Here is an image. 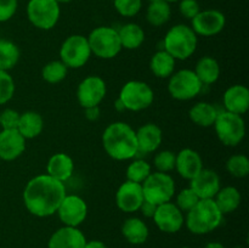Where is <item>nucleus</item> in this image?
Returning <instances> with one entry per match:
<instances>
[{"label":"nucleus","instance_id":"22","mask_svg":"<svg viewBox=\"0 0 249 248\" xmlns=\"http://www.w3.org/2000/svg\"><path fill=\"white\" fill-rule=\"evenodd\" d=\"M135 131L139 152L151 153L160 148L163 140V131L157 124L146 123Z\"/></svg>","mask_w":249,"mask_h":248},{"label":"nucleus","instance_id":"41","mask_svg":"<svg viewBox=\"0 0 249 248\" xmlns=\"http://www.w3.org/2000/svg\"><path fill=\"white\" fill-rule=\"evenodd\" d=\"M18 0H0V22H6L15 16Z\"/></svg>","mask_w":249,"mask_h":248},{"label":"nucleus","instance_id":"40","mask_svg":"<svg viewBox=\"0 0 249 248\" xmlns=\"http://www.w3.org/2000/svg\"><path fill=\"white\" fill-rule=\"evenodd\" d=\"M19 116L17 111L12 108H6L0 113V125L2 129H17L19 122Z\"/></svg>","mask_w":249,"mask_h":248},{"label":"nucleus","instance_id":"31","mask_svg":"<svg viewBox=\"0 0 249 248\" xmlns=\"http://www.w3.org/2000/svg\"><path fill=\"white\" fill-rule=\"evenodd\" d=\"M172 16V9L169 2L164 0L150 2L146 11V19L150 24L155 27H160L167 23Z\"/></svg>","mask_w":249,"mask_h":248},{"label":"nucleus","instance_id":"27","mask_svg":"<svg viewBox=\"0 0 249 248\" xmlns=\"http://www.w3.org/2000/svg\"><path fill=\"white\" fill-rule=\"evenodd\" d=\"M197 78L203 85H211L218 82L220 77V65L218 61L211 56H204L199 58L194 71Z\"/></svg>","mask_w":249,"mask_h":248},{"label":"nucleus","instance_id":"35","mask_svg":"<svg viewBox=\"0 0 249 248\" xmlns=\"http://www.w3.org/2000/svg\"><path fill=\"white\" fill-rule=\"evenodd\" d=\"M226 170L235 177H246L249 174V159L245 155H233L226 160Z\"/></svg>","mask_w":249,"mask_h":248},{"label":"nucleus","instance_id":"17","mask_svg":"<svg viewBox=\"0 0 249 248\" xmlns=\"http://www.w3.org/2000/svg\"><path fill=\"white\" fill-rule=\"evenodd\" d=\"M190 187L199 199H213L218 194L220 186V177L213 169H203L190 180Z\"/></svg>","mask_w":249,"mask_h":248},{"label":"nucleus","instance_id":"45","mask_svg":"<svg viewBox=\"0 0 249 248\" xmlns=\"http://www.w3.org/2000/svg\"><path fill=\"white\" fill-rule=\"evenodd\" d=\"M84 248H107V246L104 242L99 240H92V241H87Z\"/></svg>","mask_w":249,"mask_h":248},{"label":"nucleus","instance_id":"33","mask_svg":"<svg viewBox=\"0 0 249 248\" xmlns=\"http://www.w3.org/2000/svg\"><path fill=\"white\" fill-rule=\"evenodd\" d=\"M68 68L61 60H53L46 63L41 70V77L49 84H57L67 77Z\"/></svg>","mask_w":249,"mask_h":248},{"label":"nucleus","instance_id":"6","mask_svg":"<svg viewBox=\"0 0 249 248\" xmlns=\"http://www.w3.org/2000/svg\"><path fill=\"white\" fill-rule=\"evenodd\" d=\"M216 136L225 146L235 147L240 145L246 135V124L242 116L231 112H219L213 124Z\"/></svg>","mask_w":249,"mask_h":248},{"label":"nucleus","instance_id":"25","mask_svg":"<svg viewBox=\"0 0 249 248\" xmlns=\"http://www.w3.org/2000/svg\"><path fill=\"white\" fill-rule=\"evenodd\" d=\"M122 233L131 245H142L148 238V228L142 219L133 216L124 221Z\"/></svg>","mask_w":249,"mask_h":248},{"label":"nucleus","instance_id":"36","mask_svg":"<svg viewBox=\"0 0 249 248\" xmlns=\"http://www.w3.org/2000/svg\"><path fill=\"white\" fill-rule=\"evenodd\" d=\"M175 159H177V155L173 151L163 150L155 156L153 164H155L157 172L169 173L175 169Z\"/></svg>","mask_w":249,"mask_h":248},{"label":"nucleus","instance_id":"13","mask_svg":"<svg viewBox=\"0 0 249 248\" xmlns=\"http://www.w3.org/2000/svg\"><path fill=\"white\" fill-rule=\"evenodd\" d=\"M107 94L106 82L99 75H89L79 83L77 99L83 108L99 106Z\"/></svg>","mask_w":249,"mask_h":248},{"label":"nucleus","instance_id":"2","mask_svg":"<svg viewBox=\"0 0 249 248\" xmlns=\"http://www.w3.org/2000/svg\"><path fill=\"white\" fill-rule=\"evenodd\" d=\"M102 145L111 158L116 160L133 159L139 153L136 131L125 122H114L102 134Z\"/></svg>","mask_w":249,"mask_h":248},{"label":"nucleus","instance_id":"26","mask_svg":"<svg viewBox=\"0 0 249 248\" xmlns=\"http://www.w3.org/2000/svg\"><path fill=\"white\" fill-rule=\"evenodd\" d=\"M218 114L219 111L216 109V107L206 101L195 104L189 112L190 119L196 125L203 126V128H208V126L213 125Z\"/></svg>","mask_w":249,"mask_h":248},{"label":"nucleus","instance_id":"16","mask_svg":"<svg viewBox=\"0 0 249 248\" xmlns=\"http://www.w3.org/2000/svg\"><path fill=\"white\" fill-rule=\"evenodd\" d=\"M143 192L141 184L126 180L119 186L116 194L117 207L124 213L138 212L143 202Z\"/></svg>","mask_w":249,"mask_h":248},{"label":"nucleus","instance_id":"12","mask_svg":"<svg viewBox=\"0 0 249 248\" xmlns=\"http://www.w3.org/2000/svg\"><path fill=\"white\" fill-rule=\"evenodd\" d=\"M56 213L63 225L78 228L87 219L88 204L78 195H66Z\"/></svg>","mask_w":249,"mask_h":248},{"label":"nucleus","instance_id":"7","mask_svg":"<svg viewBox=\"0 0 249 248\" xmlns=\"http://www.w3.org/2000/svg\"><path fill=\"white\" fill-rule=\"evenodd\" d=\"M141 186L145 201L156 206L170 202L175 195V181L168 173H151Z\"/></svg>","mask_w":249,"mask_h":248},{"label":"nucleus","instance_id":"39","mask_svg":"<svg viewBox=\"0 0 249 248\" xmlns=\"http://www.w3.org/2000/svg\"><path fill=\"white\" fill-rule=\"evenodd\" d=\"M199 201L198 196L194 192V190L191 187H186V189H182L181 191L178 194L177 196V206L178 208L181 212H189L194 208L197 204V202Z\"/></svg>","mask_w":249,"mask_h":248},{"label":"nucleus","instance_id":"43","mask_svg":"<svg viewBox=\"0 0 249 248\" xmlns=\"http://www.w3.org/2000/svg\"><path fill=\"white\" fill-rule=\"evenodd\" d=\"M156 208H157V206L153 203H151V202H147L143 199V202L141 203L140 208H139V211L142 213L143 216H146V218H152L153 214H155L156 212Z\"/></svg>","mask_w":249,"mask_h":248},{"label":"nucleus","instance_id":"14","mask_svg":"<svg viewBox=\"0 0 249 248\" xmlns=\"http://www.w3.org/2000/svg\"><path fill=\"white\" fill-rule=\"evenodd\" d=\"M226 24V17L215 9L199 11L191 19V28L197 35L214 36L220 33Z\"/></svg>","mask_w":249,"mask_h":248},{"label":"nucleus","instance_id":"18","mask_svg":"<svg viewBox=\"0 0 249 248\" xmlns=\"http://www.w3.org/2000/svg\"><path fill=\"white\" fill-rule=\"evenodd\" d=\"M26 150V139L17 129H2L0 131V159L15 160Z\"/></svg>","mask_w":249,"mask_h":248},{"label":"nucleus","instance_id":"1","mask_svg":"<svg viewBox=\"0 0 249 248\" xmlns=\"http://www.w3.org/2000/svg\"><path fill=\"white\" fill-rule=\"evenodd\" d=\"M66 195L65 182L48 174H40L27 182L22 197L24 207L32 215L46 218L57 212Z\"/></svg>","mask_w":249,"mask_h":248},{"label":"nucleus","instance_id":"37","mask_svg":"<svg viewBox=\"0 0 249 248\" xmlns=\"http://www.w3.org/2000/svg\"><path fill=\"white\" fill-rule=\"evenodd\" d=\"M113 5L121 16L134 17L140 12L142 0H113Z\"/></svg>","mask_w":249,"mask_h":248},{"label":"nucleus","instance_id":"32","mask_svg":"<svg viewBox=\"0 0 249 248\" xmlns=\"http://www.w3.org/2000/svg\"><path fill=\"white\" fill-rule=\"evenodd\" d=\"M19 53L18 46L10 40H0V70L9 72L18 63Z\"/></svg>","mask_w":249,"mask_h":248},{"label":"nucleus","instance_id":"42","mask_svg":"<svg viewBox=\"0 0 249 248\" xmlns=\"http://www.w3.org/2000/svg\"><path fill=\"white\" fill-rule=\"evenodd\" d=\"M179 11L185 18L192 19L201 11V6L197 0H180Z\"/></svg>","mask_w":249,"mask_h":248},{"label":"nucleus","instance_id":"5","mask_svg":"<svg viewBox=\"0 0 249 248\" xmlns=\"http://www.w3.org/2000/svg\"><path fill=\"white\" fill-rule=\"evenodd\" d=\"M88 41L91 53L102 60L116 57L122 51L118 31L112 27L102 26L92 29L88 36Z\"/></svg>","mask_w":249,"mask_h":248},{"label":"nucleus","instance_id":"11","mask_svg":"<svg viewBox=\"0 0 249 248\" xmlns=\"http://www.w3.org/2000/svg\"><path fill=\"white\" fill-rule=\"evenodd\" d=\"M91 56L88 38L80 34H73L65 39L60 48V60L67 68H82Z\"/></svg>","mask_w":249,"mask_h":248},{"label":"nucleus","instance_id":"51","mask_svg":"<svg viewBox=\"0 0 249 248\" xmlns=\"http://www.w3.org/2000/svg\"><path fill=\"white\" fill-rule=\"evenodd\" d=\"M182 248H189V247H182Z\"/></svg>","mask_w":249,"mask_h":248},{"label":"nucleus","instance_id":"47","mask_svg":"<svg viewBox=\"0 0 249 248\" xmlns=\"http://www.w3.org/2000/svg\"><path fill=\"white\" fill-rule=\"evenodd\" d=\"M204 248H225L220 242H209L204 246Z\"/></svg>","mask_w":249,"mask_h":248},{"label":"nucleus","instance_id":"9","mask_svg":"<svg viewBox=\"0 0 249 248\" xmlns=\"http://www.w3.org/2000/svg\"><path fill=\"white\" fill-rule=\"evenodd\" d=\"M60 15V4L56 0H29L27 4L29 22L38 29H53L57 24Z\"/></svg>","mask_w":249,"mask_h":248},{"label":"nucleus","instance_id":"20","mask_svg":"<svg viewBox=\"0 0 249 248\" xmlns=\"http://www.w3.org/2000/svg\"><path fill=\"white\" fill-rule=\"evenodd\" d=\"M203 168V159L201 155L192 148H182L177 155L175 169L184 179L192 180Z\"/></svg>","mask_w":249,"mask_h":248},{"label":"nucleus","instance_id":"46","mask_svg":"<svg viewBox=\"0 0 249 248\" xmlns=\"http://www.w3.org/2000/svg\"><path fill=\"white\" fill-rule=\"evenodd\" d=\"M114 108H116L117 112H124L126 111L125 107H124L123 102H122V100L119 99V97H117L116 102H114Z\"/></svg>","mask_w":249,"mask_h":248},{"label":"nucleus","instance_id":"30","mask_svg":"<svg viewBox=\"0 0 249 248\" xmlns=\"http://www.w3.org/2000/svg\"><path fill=\"white\" fill-rule=\"evenodd\" d=\"M175 58L165 50H160L153 53L150 61V68L157 78H169L174 73Z\"/></svg>","mask_w":249,"mask_h":248},{"label":"nucleus","instance_id":"38","mask_svg":"<svg viewBox=\"0 0 249 248\" xmlns=\"http://www.w3.org/2000/svg\"><path fill=\"white\" fill-rule=\"evenodd\" d=\"M15 94V82L6 71L0 70V105H4L12 99Z\"/></svg>","mask_w":249,"mask_h":248},{"label":"nucleus","instance_id":"23","mask_svg":"<svg viewBox=\"0 0 249 248\" xmlns=\"http://www.w3.org/2000/svg\"><path fill=\"white\" fill-rule=\"evenodd\" d=\"M74 162L67 153L58 152L51 156L46 164V174L61 182H65L72 177Z\"/></svg>","mask_w":249,"mask_h":248},{"label":"nucleus","instance_id":"21","mask_svg":"<svg viewBox=\"0 0 249 248\" xmlns=\"http://www.w3.org/2000/svg\"><path fill=\"white\" fill-rule=\"evenodd\" d=\"M223 104L225 111L235 114H245L249 108V90L246 85L235 84L224 92Z\"/></svg>","mask_w":249,"mask_h":248},{"label":"nucleus","instance_id":"29","mask_svg":"<svg viewBox=\"0 0 249 248\" xmlns=\"http://www.w3.org/2000/svg\"><path fill=\"white\" fill-rule=\"evenodd\" d=\"M119 40H121L122 49L126 50H135L139 49L145 41V32L142 27L136 23H126L118 29Z\"/></svg>","mask_w":249,"mask_h":248},{"label":"nucleus","instance_id":"4","mask_svg":"<svg viewBox=\"0 0 249 248\" xmlns=\"http://www.w3.org/2000/svg\"><path fill=\"white\" fill-rule=\"evenodd\" d=\"M198 38L187 24H175L167 32L163 40L164 50L175 60L185 61L195 53Z\"/></svg>","mask_w":249,"mask_h":248},{"label":"nucleus","instance_id":"3","mask_svg":"<svg viewBox=\"0 0 249 248\" xmlns=\"http://www.w3.org/2000/svg\"><path fill=\"white\" fill-rule=\"evenodd\" d=\"M223 213L214 199H199L196 206L187 212L185 224L195 235H206L220 226Z\"/></svg>","mask_w":249,"mask_h":248},{"label":"nucleus","instance_id":"49","mask_svg":"<svg viewBox=\"0 0 249 248\" xmlns=\"http://www.w3.org/2000/svg\"><path fill=\"white\" fill-rule=\"evenodd\" d=\"M164 1H167V2H177V1H180V0H164Z\"/></svg>","mask_w":249,"mask_h":248},{"label":"nucleus","instance_id":"15","mask_svg":"<svg viewBox=\"0 0 249 248\" xmlns=\"http://www.w3.org/2000/svg\"><path fill=\"white\" fill-rule=\"evenodd\" d=\"M152 219L157 228L167 233L178 232L185 223L182 212L178 208L177 204L172 202H165L157 206Z\"/></svg>","mask_w":249,"mask_h":248},{"label":"nucleus","instance_id":"19","mask_svg":"<svg viewBox=\"0 0 249 248\" xmlns=\"http://www.w3.org/2000/svg\"><path fill=\"white\" fill-rule=\"evenodd\" d=\"M85 243L87 238L79 229L63 225L49 238L48 248H84Z\"/></svg>","mask_w":249,"mask_h":248},{"label":"nucleus","instance_id":"48","mask_svg":"<svg viewBox=\"0 0 249 248\" xmlns=\"http://www.w3.org/2000/svg\"><path fill=\"white\" fill-rule=\"evenodd\" d=\"M56 1H57L58 4H68V2L73 1V0H56Z\"/></svg>","mask_w":249,"mask_h":248},{"label":"nucleus","instance_id":"8","mask_svg":"<svg viewBox=\"0 0 249 248\" xmlns=\"http://www.w3.org/2000/svg\"><path fill=\"white\" fill-rule=\"evenodd\" d=\"M119 99L123 102L126 111L139 112L148 108L155 100L152 88L141 80H129L119 92Z\"/></svg>","mask_w":249,"mask_h":248},{"label":"nucleus","instance_id":"34","mask_svg":"<svg viewBox=\"0 0 249 248\" xmlns=\"http://www.w3.org/2000/svg\"><path fill=\"white\" fill-rule=\"evenodd\" d=\"M151 173V165L146 160L135 159L126 168V180L142 184Z\"/></svg>","mask_w":249,"mask_h":248},{"label":"nucleus","instance_id":"28","mask_svg":"<svg viewBox=\"0 0 249 248\" xmlns=\"http://www.w3.org/2000/svg\"><path fill=\"white\" fill-rule=\"evenodd\" d=\"M214 202L220 209L223 215L235 212L241 204V192L235 186H225L218 191L214 197Z\"/></svg>","mask_w":249,"mask_h":248},{"label":"nucleus","instance_id":"10","mask_svg":"<svg viewBox=\"0 0 249 248\" xmlns=\"http://www.w3.org/2000/svg\"><path fill=\"white\" fill-rule=\"evenodd\" d=\"M203 84L191 70H180L169 77L168 91L170 96L179 101H189L201 92Z\"/></svg>","mask_w":249,"mask_h":248},{"label":"nucleus","instance_id":"50","mask_svg":"<svg viewBox=\"0 0 249 248\" xmlns=\"http://www.w3.org/2000/svg\"><path fill=\"white\" fill-rule=\"evenodd\" d=\"M150 2H155V1H160V0H148Z\"/></svg>","mask_w":249,"mask_h":248},{"label":"nucleus","instance_id":"44","mask_svg":"<svg viewBox=\"0 0 249 248\" xmlns=\"http://www.w3.org/2000/svg\"><path fill=\"white\" fill-rule=\"evenodd\" d=\"M85 109V118L90 122H96L100 118V108L99 106L88 107Z\"/></svg>","mask_w":249,"mask_h":248},{"label":"nucleus","instance_id":"24","mask_svg":"<svg viewBox=\"0 0 249 248\" xmlns=\"http://www.w3.org/2000/svg\"><path fill=\"white\" fill-rule=\"evenodd\" d=\"M44 129V119L36 111H26L19 116L17 130L24 139H34L41 134Z\"/></svg>","mask_w":249,"mask_h":248}]
</instances>
